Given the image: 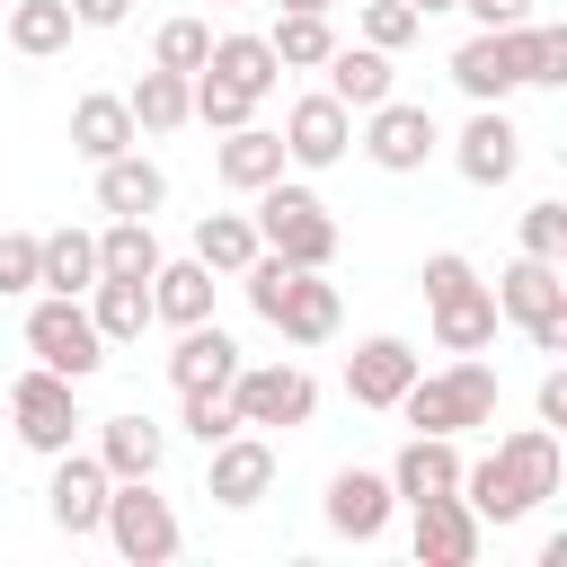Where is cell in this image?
<instances>
[{"instance_id": "d590c367", "label": "cell", "mask_w": 567, "mask_h": 567, "mask_svg": "<svg viewBox=\"0 0 567 567\" xmlns=\"http://www.w3.org/2000/svg\"><path fill=\"white\" fill-rule=\"evenodd\" d=\"M204 53H213V18H195V9L151 35V62H159V71H204Z\"/></svg>"}, {"instance_id": "30bf717a", "label": "cell", "mask_w": 567, "mask_h": 567, "mask_svg": "<svg viewBox=\"0 0 567 567\" xmlns=\"http://www.w3.org/2000/svg\"><path fill=\"white\" fill-rule=\"evenodd\" d=\"M213 461H204V496L221 505V514H248V505H266V487H275V443L257 434V425H239V434H221V443H204Z\"/></svg>"}, {"instance_id": "277c9868", "label": "cell", "mask_w": 567, "mask_h": 567, "mask_svg": "<svg viewBox=\"0 0 567 567\" xmlns=\"http://www.w3.org/2000/svg\"><path fill=\"white\" fill-rule=\"evenodd\" d=\"M487 292H496V319L532 337V354H567V266H549V257H514Z\"/></svg>"}, {"instance_id": "d4e9b609", "label": "cell", "mask_w": 567, "mask_h": 567, "mask_svg": "<svg viewBox=\"0 0 567 567\" xmlns=\"http://www.w3.org/2000/svg\"><path fill=\"white\" fill-rule=\"evenodd\" d=\"M142 142V124H133V106H124V89H89L80 106H71V151L97 168V159H115V151H133Z\"/></svg>"}, {"instance_id": "c3c4849f", "label": "cell", "mask_w": 567, "mask_h": 567, "mask_svg": "<svg viewBox=\"0 0 567 567\" xmlns=\"http://www.w3.org/2000/svg\"><path fill=\"white\" fill-rule=\"evenodd\" d=\"M213 9H248V0H213Z\"/></svg>"}, {"instance_id": "1f68e13d", "label": "cell", "mask_w": 567, "mask_h": 567, "mask_svg": "<svg viewBox=\"0 0 567 567\" xmlns=\"http://www.w3.org/2000/svg\"><path fill=\"white\" fill-rule=\"evenodd\" d=\"M151 266H159V230H151V221H133V213H106V230H97V275L151 284Z\"/></svg>"}, {"instance_id": "7402d4cb", "label": "cell", "mask_w": 567, "mask_h": 567, "mask_svg": "<svg viewBox=\"0 0 567 567\" xmlns=\"http://www.w3.org/2000/svg\"><path fill=\"white\" fill-rule=\"evenodd\" d=\"M168 204V168L133 142V151H115V159H97V213H133V221H151Z\"/></svg>"}, {"instance_id": "4316f807", "label": "cell", "mask_w": 567, "mask_h": 567, "mask_svg": "<svg viewBox=\"0 0 567 567\" xmlns=\"http://www.w3.org/2000/svg\"><path fill=\"white\" fill-rule=\"evenodd\" d=\"M89 284H97V230H80V221L44 230L35 239V292H89Z\"/></svg>"}, {"instance_id": "4dcf8cb0", "label": "cell", "mask_w": 567, "mask_h": 567, "mask_svg": "<svg viewBox=\"0 0 567 567\" xmlns=\"http://www.w3.org/2000/svg\"><path fill=\"white\" fill-rule=\"evenodd\" d=\"M80 301H89V319H97V337H106V346H142V328H151V284L97 275Z\"/></svg>"}, {"instance_id": "d6a6232c", "label": "cell", "mask_w": 567, "mask_h": 567, "mask_svg": "<svg viewBox=\"0 0 567 567\" xmlns=\"http://www.w3.org/2000/svg\"><path fill=\"white\" fill-rule=\"evenodd\" d=\"M71 0H18L9 9V44L27 53V62H53V53H71Z\"/></svg>"}, {"instance_id": "f546056e", "label": "cell", "mask_w": 567, "mask_h": 567, "mask_svg": "<svg viewBox=\"0 0 567 567\" xmlns=\"http://www.w3.org/2000/svg\"><path fill=\"white\" fill-rule=\"evenodd\" d=\"M204 71H213V80H230V89H248L257 106H266V97H275V80H284V62H275V44H266V35H213Z\"/></svg>"}, {"instance_id": "bcb514c9", "label": "cell", "mask_w": 567, "mask_h": 567, "mask_svg": "<svg viewBox=\"0 0 567 567\" xmlns=\"http://www.w3.org/2000/svg\"><path fill=\"white\" fill-rule=\"evenodd\" d=\"M284 9H319V18H328V9H337V0H284Z\"/></svg>"}, {"instance_id": "f1b7e54d", "label": "cell", "mask_w": 567, "mask_h": 567, "mask_svg": "<svg viewBox=\"0 0 567 567\" xmlns=\"http://www.w3.org/2000/svg\"><path fill=\"white\" fill-rule=\"evenodd\" d=\"M124 106H133V124L142 133H177V124H195V71H142L133 89H124Z\"/></svg>"}, {"instance_id": "6da1fadb", "label": "cell", "mask_w": 567, "mask_h": 567, "mask_svg": "<svg viewBox=\"0 0 567 567\" xmlns=\"http://www.w3.org/2000/svg\"><path fill=\"white\" fill-rule=\"evenodd\" d=\"M239 284H248V310H257L284 346H328V337L346 328V301H337L328 266H284L275 248H257V257L239 266Z\"/></svg>"}, {"instance_id": "ffe728a7", "label": "cell", "mask_w": 567, "mask_h": 567, "mask_svg": "<svg viewBox=\"0 0 567 567\" xmlns=\"http://www.w3.org/2000/svg\"><path fill=\"white\" fill-rule=\"evenodd\" d=\"M292 159H284V133H266L257 115L248 124H230L221 142H213V177L230 186V195H257V186H275Z\"/></svg>"}, {"instance_id": "3957f363", "label": "cell", "mask_w": 567, "mask_h": 567, "mask_svg": "<svg viewBox=\"0 0 567 567\" xmlns=\"http://www.w3.org/2000/svg\"><path fill=\"white\" fill-rule=\"evenodd\" d=\"M257 248H275L284 266H337V213L310 195V186H292V177H275V186H257Z\"/></svg>"}, {"instance_id": "d6986e66", "label": "cell", "mask_w": 567, "mask_h": 567, "mask_svg": "<svg viewBox=\"0 0 567 567\" xmlns=\"http://www.w3.org/2000/svg\"><path fill=\"white\" fill-rule=\"evenodd\" d=\"M496 461H505V478H514L523 505H549L567 487V434H549V425H514L496 443Z\"/></svg>"}, {"instance_id": "e575fe53", "label": "cell", "mask_w": 567, "mask_h": 567, "mask_svg": "<svg viewBox=\"0 0 567 567\" xmlns=\"http://www.w3.org/2000/svg\"><path fill=\"white\" fill-rule=\"evenodd\" d=\"M195 257H204L213 275H239V266L257 257V221H248V213H204V221H195Z\"/></svg>"}, {"instance_id": "2e32d148", "label": "cell", "mask_w": 567, "mask_h": 567, "mask_svg": "<svg viewBox=\"0 0 567 567\" xmlns=\"http://www.w3.org/2000/svg\"><path fill=\"white\" fill-rule=\"evenodd\" d=\"M416 372H425L416 346L381 328V337H363V346L346 354V399H354V408H399V390H408Z\"/></svg>"}, {"instance_id": "83f0119b", "label": "cell", "mask_w": 567, "mask_h": 567, "mask_svg": "<svg viewBox=\"0 0 567 567\" xmlns=\"http://www.w3.org/2000/svg\"><path fill=\"white\" fill-rule=\"evenodd\" d=\"M319 71H328V97H337V106H354V115H363V106H381V97L399 89V80H390V53H381V44H337V53L319 62Z\"/></svg>"}, {"instance_id": "7dc6e473", "label": "cell", "mask_w": 567, "mask_h": 567, "mask_svg": "<svg viewBox=\"0 0 567 567\" xmlns=\"http://www.w3.org/2000/svg\"><path fill=\"white\" fill-rule=\"evenodd\" d=\"M408 9H416V18H434V9H452V0H408Z\"/></svg>"}, {"instance_id": "ee69618b", "label": "cell", "mask_w": 567, "mask_h": 567, "mask_svg": "<svg viewBox=\"0 0 567 567\" xmlns=\"http://www.w3.org/2000/svg\"><path fill=\"white\" fill-rule=\"evenodd\" d=\"M452 9H470L478 27H523V18L540 9V0H452Z\"/></svg>"}, {"instance_id": "9a60e30c", "label": "cell", "mask_w": 567, "mask_h": 567, "mask_svg": "<svg viewBox=\"0 0 567 567\" xmlns=\"http://www.w3.org/2000/svg\"><path fill=\"white\" fill-rule=\"evenodd\" d=\"M390 514H399V496H390V478H381V470H363V461H354V470H337V478H328V532H337V540L372 549V540L390 532Z\"/></svg>"}, {"instance_id": "74e56055", "label": "cell", "mask_w": 567, "mask_h": 567, "mask_svg": "<svg viewBox=\"0 0 567 567\" xmlns=\"http://www.w3.org/2000/svg\"><path fill=\"white\" fill-rule=\"evenodd\" d=\"M257 115V97L248 89H230V80H213V71H195V124H213V133H230V124H248Z\"/></svg>"}, {"instance_id": "ac0fdd59", "label": "cell", "mask_w": 567, "mask_h": 567, "mask_svg": "<svg viewBox=\"0 0 567 567\" xmlns=\"http://www.w3.org/2000/svg\"><path fill=\"white\" fill-rule=\"evenodd\" d=\"M416 523H408V549H416V567H470L478 558V514L461 505V496H425V505H408Z\"/></svg>"}, {"instance_id": "9c48e42d", "label": "cell", "mask_w": 567, "mask_h": 567, "mask_svg": "<svg viewBox=\"0 0 567 567\" xmlns=\"http://www.w3.org/2000/svg\"><path fill=\"white\" fill-rule=\"evenodd\" d=\"M363 159L372 168H390V177H416L425 159H434V142H443V124H434V106H408L399 89L381 97V106H363Z\"/></svg>"}, {"instance_id": "e0dca14e", "label": "cell", "mask_w": 567, "mask_h": 567, "mask_svg": "<svg viewBox=\"0 0 567 567\" xmlns=\"http://www.w3.org/2000/svg\"><path fill=\"white\" fill-rule=\"evenodd\" d=\"M399 505H425V496H461V434H408L399 461L381 470Z\"/></svg>"}, {"instance_id": "5bb4252c", "label": "cell", "mask_w": 567, "mask_h": 567, "mask_svg": "<svg viewBox=\"0 0 567 567\" xmlns=\"http://www.w3.org/2000/svg\"><path fill=\"white\" fill-rule=\"evenodd\" d=\"M452 168H461L470 186H505V177L523 168V124H514L505 106H478V115L452 133Z\"/></svg>"}, {"instance_id": "7bdbcfd3", "label": "cell", "mask_w": 567, "mask_h": 567, "mask_svg": "<svg viewBox=\"0 0 567 567\" xmlns=\"http://www.w3.org/2000/svg\"><path fill=\"white\" fill-rule=\"evenodd\" d=\"M532 408H540V425H549V434H567V363H558V354H549V372H540Z\"/></svg>"}, {"instance_id": "8d00e7d4", "label": "cell", "mask_w": 567, "mask_h": 567, "mask_svg": "<svg viewBox=\"0 0 567 567\" xmlns=\"http://www.w3.org/2000/svg\"><path fill=\"white\" fill-rule=\"evenodd\" d=\"M523 89H567V27H523Z\"/></svg>"}, {"instance_id": "ab89813d", "label": "cell", "mask_w": 567, "mask_h": 567, "mask_svg": "<svg viewBox=\"0 0 567 567\" xmlns=\"http://www.w3.org/2000/svg\"><path fill=\"white\" fill-rule=\"evenodd\" d=\"M177 425H186L195 443H221V434H239V416H230V390H177Z\"/></svg>"}, {"instance_id": "b9f144b4", "label": "cell", "mask_w": 567, "mask_h": 567, "mask_svg": "<svg viewBox=\"0 0 567 567\" xmlns=\"http://www.w3.org/2000/svg\"><path fill=\"white\" fill-rule=\"evenodd\" d=\"M0 292H35V230H0Z\"/></svg>"}, {"instance_id": "7c38bea8", "label": "cell", "mask_w": 567, "mask_h": 567, "mask_svg": "<svg viewBox=\"0 0 567 567\" xmlns=\"http://www.w3.org/2000/svg\"><path fill=\"white\" fill-rule=\"evenodd\" d=\"M354 151V106H337L328 89H301L284 106V159L292 168H337Z\"/></svg>"}, {"instance_id": "ba28073f", "label": "cell", "mask_w": 567, "mask_h": 567, "mask_svg": "<svg viewBox=\"0 0 567 567\" xmlns=\"http://www.w3.org/2000/svg\"><path fill=\"white\" fill-rule=\"evenodd\" d=\"M9 425H18V443H27V452H44V461H53V452H71V443H80V425H89V416H80V381H62V372L27 363V372L9 381Z\"/></svg>"}, {"instance_id": "8fae6325", "label": "cell", "mask_w": 567, "mask_h": 567, "mask_svg": "<svg viewBox=\"0 0 567 567\" xmlns=\"http://www.w3.org/2000/svg\"><path fill=\"white\" fill-rule=\"evenodd\" d=\"M523 27H532V18H523ZM523 27H478V35L452 53V80H461L470 106H505V97L523 89Z\"/></svg>"}, {"instance_id": "f6af8a7d", "label": "cell", "mask_w": 567, "mask_h": 567, "mask_svg": "<svg viewBox=\"0 0 567 567\" xmlns=\"http://www.w3.org/2000/svg\"><path fill=\"white\" fill-rule=\"evenodd\" d=\"M71 18H80V27H124L133 0H71Z\"/></svg>"}, {"instance_id": "5b68a950", "label": "cell", "mask_w": 567, "mask_h": 567, "mask_svg": "<svg viewBox=\"0 0 567 567\" xmlns=\"http://www.w3.org/2000/svg\"><path fill=\"white\" fill-rule=\"evenodd\" d=\"M27 354H35L44 372H62V381L106 372V337H97V319H89L80 292H44V301L27 310Z\"/></svg>"}, {"instance_id": "cb8c5ba5", "label": "cell", "mask_w": 567, "mask_h": 567, "mask_svg": "<svg viewBox=\"0 0 567 567\" xmlns=\"http://www.w3.org/2000/svg\"><path fill=\"white\" fill-rule=\"evenodd\" d=\"M425 319H434V346H443V354H487V346H496V328H505L487 284H461V292L425 301Z\"/></svg>"}, {"instance_id": "4fadbf2b", "label": "cell", "mask_w": 567, "mask_h": 567, "mask_svg": "<svg viewBox=\"0 0 567 567\" xmlns=\"http://www.w3.org/2000/svg\"><path fill=\"white\" fill-rule=\"evenodd\" d=\"M106 487H115V478H106L97 452H80V443L53 452V478H44V514H53V532H62V540H89L97 514H106Z\"/></svg>"}, {"instance_id": "44dd1931", "label": "cell", "mask_w": 567, "mask_h": 567, "mask_svg": "<svg viewBox=\"0 0 567 567\" xmlns=\"http://www.w3.org/2000/svg\"><path fill=\"white\" fill-rule=\"evenodd\" d=\"M213 266L186 248V257H159L151 266V328H195V319H213Z\"/></svg>"}, {"instance_id": "f35d334b", "label": "cell", "mask_w": 567, "mask_h": 567, "mask_svg": "<svg viewBox=\"0 0 567 567\" xmlns=\"http://www.w3.org/2000/svg\"><path fill=\"white\" fill-rule=\"evenodd\" d=\"M523 257H549V266H567V204H558V195L523 204Z\"/></svg>"}, {"instance_id": "603a6c76", "label": "cell", "mask_w": 567, "mask_h": 567, "mask_svg": "<svg viewBox=\"0 0 567 567\" xmlns=\"http://www.w3.org/2000/svg\"><path fill=\"white\" fill-rule=\"evenodd\" d=\"M159 363H168V390H230V372H239L248 354H239L213 319H195V328H177V346H168Z\"/></svg>"}, {"instance_id": "484cf974", "label": "cell", "mask_w": 567, "mask_h": 567, "mask_svg": "<svg viewBox=\"0 0 567 567\" xmlns=\"http://www.w3.org/2000/svg\"><path fill=\"white\" fill-rule=\"evenodd\" d=\"M89 452L106 461V478H159L168 425H151V416H97V443H89Z\"/></svg>"}, {"instance_id": "7a4b0ae2", "label": "cell", "mask_w": 567, "mask_h": 567, "mask_svg": "<svg viewBox=\"0 0 567 567\" xmlns=\"http://www.w3.org/2000/svg\"><path fill=\"white\" fill-rule=\"evenodd\" d=\"M399 416H408V434L496 425V363H487V354H452L443 372H416V381L399 390Z\"/></svg>"}, {"instance_id": "52a82bcc", "label": "cell", "mask_w": 567, "mask_h": 567, "mask_svg": "<svg viewBox=\"0 0 567 567\" xmlns=\"http://www.w3.org/2000/svg\"><path fill=\"white\" fill-rule=\"evenodd\" d=\"M230 416L257 425V434H275V425L292 434V425L319 416V381H310L292 354H284V363H239V372H230Z\"/></svg>"}, {"instance_id": "8992f818", "label": "cell", "mask_w": 567, "mask_h": 567, "mask_svg": "<svg viewBox=\"0 0 567 567\" xmlns=\"http://www.w3.org/2000/svg\"><path fill=\"white\" fill-rule=\"evenodd\" d=\"M97 532H106V540H115V558H133V567H168V558L186 549V532H177L168 496H151V478H115V487H106Z\"/></svg>"}, {"instance_id": "836d02e7", "label": "cell", "mask_w": 567, "mask_h": 567, "mask_svg": "<svg viewBox=\"0 0 567 567\" xmlns=\"http://www.w3.org/2000/svg\"><path fill=\"white\" fill-rule=\"evenodd\" d=\"M266 44H275V62H284V71H319V62L337 53V27H328L319 9H284V18L266 27Z\"/></svg>"}, {"instance_id": "60d3db41", "label": "cell", "mask_w": 567, "mask_h": 567, "mask_svg": "<svg viewBox=\"0 0 567 567\" xmlns=\"http://www.w3.org/2000/svg\"><path fill=\"white\" fill-rule=\"evenodd\" d=\"M425 35V18L408 9V0H363V44H381V53H408Z\"/></svg>"}]
</instances>
